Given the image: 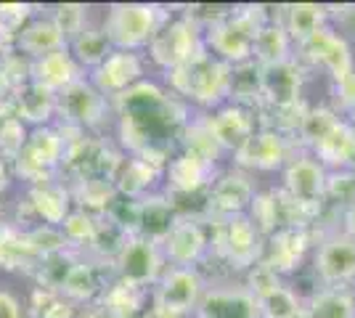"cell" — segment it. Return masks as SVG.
I'll list each match as a JSON object with an SVG mask.
<instances>
[{
	"label": "cell",
	"mask_w": 355,
	"mask_h": 318,
	"mask_svg": "<svg viewBox=\"0 0 355 318\" xmlns=\"http://www.w3.org/2000/svg\"><path fill=\"white\" fill-rule=\"evenodd\" d=\"M119 117V141L133 157L164 173L173 159V143L186 127V106L159 85L141 80L130 91L112 98Z\"/></svg>",
	"instance_id": "cell-1"
},
{
	"label": "cell",
	"mask_w": 355,
	"mask_h": 318,
	"mask_svg": "<svg viewBox=\"0 0 355 318\" xmlns=\"http://www.w3.org/2000/svg\"><path fill=\"white\" fill-rule=\"evenodd\" d=\"M268 21H270V16L263 6L234 8L228 19H223L220 24H215L212 30L205 32V48H207L209 56L236 67L241 61L252 59L254 35Z\"/></svg>",
	"instance_id": "cell-2"
},
{
	"label": "cell",
	"mask_w": 355,
	"mask_h": 318,
	"mask_svg": "<svg viewBox=\"0 0 355 318\" xmlns=\"http://www.w3.org/2000/svg\"><path fill=\"white\" fill-rule=\"evenodd\" d=\"M170 19V11L154 3H117L109 8L104 32L114 51H138L148 48L154 35Z\"/></svg>",
	"instance_id": "cell-3"
},
{
	"label": "cell",
	"mask_w": 355,
	"mask_h": 318,
	"mask_svg": "<svg viewBox=\"0 0 355 318\" xmlns=\"http://www.w3.org/2000/svg\"><path fill=\"white\" fill-rule=\"evenodd\" d=\"M167 75H170L173 96H180L186 101H193L199 106H218L223 98H228L231 64L218 61L207 51Z\"/></svg>",
	"instance_id": "cell-4"
},
{
	"label": "cell",
	"mask_w": 355,
	"mask_h": 318,
	"mask_svg": "<svg viewBox=\"0 0 355 318\" xmlns=\"http://www.w3.org/2000/svg\"><path fill=\"white\" fill-rule=\"evenodd\" d=\"M64 152H67V143H64L61 130L51 127V125L32 127L24 149L11 162V167L24 181H30L32 186H40V183L56 181V173L64 162Z\"/></svg>",
	"instance_id": "cell-5"
},
{
	"label": "cell",
	"mask_w": 355,
	"mask_h": 318,
	"mask_svg": "<svg viewBox=\"0 0 355 318\" xmlns=\"http://www.w3.org/2000/svg\"><path fill=\"white\" fill-rule=\"evenodd\" d=\"M205 51H207L205 48V32L199 30L186 14L170 16L167 24L148 43V56L167 72L193 61Z\"/></svg>",
	"instance_id": "cell-6"
},
{
	"label": "cell",
	"mask_w": 355,
	"mask_h": 318,
	"mask_svg": "<svg viewBox=\"0 0 355 318\" xmlns=\"http://www.w3.org/2000/svg\"><path fill=\"white\" fill-rule=\"evenodd\" d=\"M109 112L112 101L85 77L56 96V114L64 120V127H74L83 133L98 130L109 120Z\"/></svg>",
	"instance_id": "cell-7"
},
{
	"label": "cell",
	"mask_w": 355,
	"mask_h": 318,
	"mask_svg": "<svg viewBox=\"0 0 355 318\" xmlns=\"http://www.w3.org/2000/svg\"><path fill=\"white\" fill-rule=\"evenodd\" d=\"M112 265L117 271L119 281H125L130 287L146 289L148 284H157L164 273L162 244L144 239V236H130Z\"/></svg>",
	"instance_id": "cell-8"
},
{
	"label": "cell",
	"mask_w": 355,
	"mask_h": 318,
	"mask_svg": "<svg viewBox=\"0 0 355 318\" xmlns=\"http://www.w3.org/2000/svg\"><path fill=\"white\" fill-rule=\"evenodd\" d=\"M218 249L231 263V268L250 271L254 263L263 260L266 244H263V233L250 220V215H234V218L220 220Z\"/></svg>",
	"instance_id": "cell-9"
},
{
	"label": "cell",
	"mask_w": 355,
	"mask_h": 318,
	"mask_svg": "<svg viewBox=\"0 0 355 318\" xmlns=\"http://www.w3.org/2000/svg\"><path fill=\"white\" fill-rule=\"evenodd\" d=\"M205 289H207L205 279L196 268H170L157 281L154 308L178 313V316H191L205 294Z\"/></svg>",
	"instance_id": "cell-10"
},
{
	"label": "cell",
	"mask_w": 355,
	"mask_h": 318,
	"mask_svg": "<svg viewBox=\"0 0 355 318\" xmlns=\"http://www.w3.org/2000/svg\"><path fill=\"white\" fill-rule=\"evenodd\" d=\"M297 48H300V59L311 61L313 67L326 69L334 82H337L340 77L347 75L355 64L350 43L342 37L340 32L329 30V27H324L321 32H315L313 37H308L302 46H297Z\"/></svg>",
	"instance_id": "cell-11"
},
{
	"label": "cell",
	"mask_w": 355,
	"mask_h": 318,
	"mask_svg": "<svg viewBox=\"0 0 355 318\" xmlns=\"http://www.w3.org/2000/svg\"><path fill=\"white\" fill-rule=\"evenodd\" d=\"M234 157H236V165L244 170H279L295 157L292 138L270 127H257Z\"/></svg>",
	"instance_id": "cell-12"
},
{
	"label": "cell",
	"mask_w": 355,
	"mask_h": 318,
	"mask_svg": "<svg viewBox=\"0 0 355 318\" xmlns=\"http://www.w3.org/2000/svg\"><path fill=\"white\" fill-rule=\"evenodd\" d=\"M326 175H329V170L313 154H297L284 165V191L302 204L321 207Z\"/></svg>",
	"instance_id": "cell-13"
},
{
	"label": "cell",
	"mask_w": 355,
	"mask_h": 318,
	"mask_svg": "<svg viewBox=\"0 0 355 318\" xmlns=\"http://www.w3.org/2000/svg\"><path fill=\"white\" fill-rule=\"evenodd\" d=\"M144 80V59L133 51H112L93 72L90 82L104 93L106 98H117L119 93L130 91Z\"/></svg>",
	"instance_id": "cell-14"
},
{
	"label": "cell",
	"mask_w": 355,
	"mask_h": 318,
	"mask_svg": "<svg viewBox=\"0 0 355 318\" xmlns=\"http://www.w3.org/2000/svg\"><path fill=\"white\" fill-rule=\"evenodd\" d=\"M315 273L326 287L345 289L355 281V239L334 233L315 249Z\"/></svg>",
	"instance_id": "cell-15"
},
{
	"label": "cell",
	"mask_w": 355,
	"mask_h": 318,
	"mask_svg": "<svg viewBox=\"0 0 355 318\" xmlns=\"http://www.w3.org/2000/svg\"><path fill=\"white\" fill-rule=\"evenodd\" d=\"M254 197H257V191L247 173H241V170L223 173L209 186V215L223 218V220L234 218V215H247Z\"/></svg>",
	"instance_id": "cell-16"
},
{
	"label": "cell",
	"mask_w": 355,
	"mask_h": 318,
	"mask_svg": "<svg viewBox=\"0 0 355 318\" xmlns=\"http://www.w3.org/2000/svg\"><path fill=\"white\" fill-rule=\"evenodd\" d=\"M196 318H260L257 300L247 287H212L205 289L193 310Z\"/></svg>",
	"instance_id": "cell-17"
},
{
	"label": "cell",
	"mask_w": 355,
	"mask_h": 318,
	"mask_svg": "<svg viewBox=\"0 0 355 318\" xmlns=\"http://www.w3.org/2000/svg\"><path fill=\"white\" fill-rule=\"evenodd\" d=\"M302 80H305L302 64L295 56L263 67V104L268 109H284V106L300 104Z\"/></svg>",
	"instance_id": "cell-18"
},
{
	"label": "cell",
	"mask_w": 355,
	"mask_h": 318,
	"mask_svg": "<svg viewBox=\"0 0 355 318\" xmlns=\"http://www.w3.org/2000/svg\"><path fill=\"white\" fill-rule=\"evenodd\" d=\"M209 133L215 136V141L220 143L223 152H234L236 154L247 141L252 138V133L257 130V120H254V112L244 109V106L228 104L220 106L215 114L205 117Z\"/></svg>",
	"instance_id": "cell-19"
},
{
	"label": "cell",
	"mask_w": 355,
	"mask_h": 318,
	"mask_svg": "<svg viewBox=\"0 0 355 318\" xmlns=\"http://www.w3.org/2000/svg\"><path fill=\"white\" fill-rule=\"evenodd\" d=\"M207 233L199 220L178 218L175 228L162 242L164 260L173 263V268H196V263L207 255Z\"/></svg>",
	"instance_id": "cell-20"
},
{
	"label": "cell",
	"mask_w": 355,
	"mask_h": 318,
	"mask_svg": "<svg viewBox=\"0 0 355 318\" xmlns=\"http://www.w3.org/2000/svg\"><path fill=\"white\" fill-rule=\"evenodd\" d=\"M167 194H193L207 191L215 181V162H207L191 152H180L164 167Z\"/></svg>",
	"instance_id": "cell-21"
},
{
	"label": "cell",
	"mask_w": 355,
	"mask_h": 318,
	"mask_svg": "<svg viewBox=\"0 0 355 318\" xmlns=\"http://www.w3.org/2000/svg\"><path fill=\"white\" fill-rule=\"evenodd\" d=\"M308 247H311L308 228H282V231L268 236L263 263L270 265L279 276L282 273H292L295 268H300Z\"/></svg>",
	"instance_id": "cell-22"
},
{
	"label": "cell",
	"mask_w": 355,
	"mask_h": 318,
	"mask_svg": "<svg viewBox=\"0 0 355 318\" xmlns=\"http://www.w3.org/2000/svg\"><path fill=\"white\" fill-rule=\"evenodd\" d=\"M30 80L59 96L61 91L74 85L77 80H83V67L74 61L69 48H61L56 53H48L43 59L32 61Z\"/></svg>",
	"instance_id": "cell-23"
},
{
	"label": "cell",
	"mask_w": 355,
	"mask_h": 318,
	"mask_svg": "<svg viewBox=\"0 0 355 318\" xmlns=\"http://www.w3.org/2000/svg\"><path fill=\"white\" fill-rule=\"evenodd\" d=\"M11 48H14L16 53H21L24 59L37 61L48 56V53H56L61 48H67V40L56 30V24L51 21V16H35L30 24L16 35Z\"/></svg>",
	"instance_id": "cell-24"
},
{
	"label": "cell",
	"mask_w": 355,
	"mask_h": 318,
	"mask_svg": "<svg viewBox=\"0 0 355 318\" xmlns=\"http://www.w3.org/2000/svg\"><path fill=\"white\" fill-rule=\"evenodd\" d=\"M106 287H109V281H106L104 263H98V260H77L59 294L67 297L69 303H90V300L101 297Z\"/></svg>",
	"instance_id": "cell-25"
},
{
	"label": "cell",
	"mask_w": 355,
	"mask_h": 318,
	"mask_svg": "<svg viewBox=\"0 0 355 318\" xmlns=\"http://www.w3.org/2000/svg\"><path fill=\"white\" fill-rule=\"evenodd\" d=\"M11 109L16 120H21L24 125L30 122L32 127H43L56 114V93L30 80L24 88H19L11 96Z\"/></svg>",
	"instance_id": "cell-26"
},
{
	"label": "cell",
	"mask_w": 355,
	"mask_h": 318,
	"mask_svg": "<svg viewBox=\"0 0 355 318\" xmlns=\"http://www.w3.org/2000/svg\"><path fill=\"white\" fill-rule=\"evenodd\" d=\"M30 207L32 212L43 220L45 226L61 228V223L67 220V215L72 212V194L69 188L59 181H48L40 186L30 188Z\"/></svg>",
	"instance_id": "cell-27"
},
{
	"label": "cell",
	"mask_w": 355,
	"mask_h": 318,
	"mask_svg": "<svg viewBox=\"0 0 355 318\" xmlns=\"http://www.w3.org/2000/svg\"><path fill=\"white\" fill-rule=\"evenodd\" d=\"M313 157L321 165L334 173V170H350L355 165V130L347 120H340V125L313 149Z\"/></svg>",
	"instance_id": "cell-28"
},
{
	"label": "cell",
	"mask_w": 355,
	"mask_h": 318,
	"mask_svg": "<svg viewBox=\"0 0 355 318\" xmlns=\"http://www.w3.org/2000/svg\"><path fill=\"white\" fill-rule=\"evenodd\" d=\"M178 215L173 210V204L167 202V197L159 194H146L141 199V218H138V233L151 242L162 244L167 239V233L175 228Z\"/></svg>",
	"instance_id": "cell-29"
},
{
	"label": "cell",
	"mask_w": 355,
	"mask_h": 318,
	"mask_svg": "<svg viewBox=\"0 0 355 318\" xmlns=\"http://www.w3.org/2000/svg\"><path fill=\"white\" fill-rule=\"evenodd\" d=\"M228 98L236 106H244L252 112H257V106L263 104V67L254 59L231 67Z\"/></svg>",
	"instance_id": "cell-30"
},
{
	"label": "cell",
	"mask_w": 355,
	"mask_h": 318,
	"mask_svg": "<svg viewBox=\"0 0 355 318\" xmlns=\"http://www.w3.org/2000/svg\"><path fill=\"white\" fill-rule=\"evenodd\" d=\"M326 19H329L326 6H318V3H295V6H286V14H284L282 24L286 35H289V40L295 46H302L308 37H313L315 32L324 30Z\"/></svg>",
	"instance_id": "cell-31"
},
{
	"label": "cell",
	"mask_w": 355,
	"mask_h": 318,
	"mask_svg": "<svg viewBox=\"0 0 355 318\" xmlns=\"http://www.w3.org/2000/svg\"><path fill=\"white\" fill-rule=\"evenodd\" d=\"M292 48L295 43L289 40V35L284 30V24L279 19H270L268 24H263L257 35H254V51L252 59L257 61L260 67L268 64H279V61L292 59Z\"/></svg>",
	"instance_id": "cell-32"
},
{
	"label": "cell",
	"mask_w": 355,
	"mask_h": 318,
	"mask_svg": "<svg viewBox=\"0 0 355 318\" xmlns=\"http://www.w3.org/2000/svg\"><path fill=\"white\" fill-rule=\"evenodd\" d=\"M159 175L162 173L154 170L148 162H144L141 157H130V159L119 162L117 173H114V186H117V194H122V197L144 199Z\"/></svg>",
	"instance_id": "cell-33"
},
{
	"label": "cell",
	"mask_w": 355,
	"mask_h": 318,
	"mask_svg": "<svg viewBox=\"0 0 355 318\" xmlns=\"http://www.w3.org/2000/svg\"><path fill=\"white\" fill-rule=\"evenodd\" d=\"M40 265V258L35 255L24 231L11 226L0 228V268L6 271H35Z\"/></svg>",
	"instance_id": "cell-34"
},
{
	"label": "cell",
	"mask_w": 355,
	"mask_h": 318,
	"mask_svg": "<svg viewBox=\"0 0 355 318\" xmlns=\"http://www.w3.org/2000/svg\"><path fill=\"white\" fill-rule=\"evenodd\" d=\"M69 194H72V202H77V210L104 218V212L117 197V186L109 178H85V181H72Z\"/></svg>",
	"instance_id": "cell-35"
},
{
	"label": "cell",
	"mask_w": 355,
	"mask_h": 318,
	"mask_svg": "<svg viewBox=\"0 0 355 318\" xmlns=\"http://www.w3.org/2000/svg\"><path fill=\"white\" fill-rule=\"evenodd\" d=\"M337 125H340L337 109H331V106H311V109H305V114H302V120H300L295 141L300 146H305V149L313 152Z\"/></svg>",
	"instance_id": "cell-36"
},
{
	"label": "cell",
	"mask_w": 355,
	"mask_h": 318,
	"mask_svg": "<svg viewBox=\"0 0 355 318\" xmlns=\"http://www.w3.org/2000/svg\"><path fill=\"white\" fill-rule=\"evenodd\" d=\"M67 48H69V53L74 56V61L83 69H90V72L114 51L112 43H109V37H106L104 27H88L85 32H80Z\"/></svg>",
	"instance_id": "cell-37"
},
{
	"label": "cell",
	"mask_w": 355,
	"mask_h": 318,
	"mask_svg": "<svg viewBox=\"0 0 355 318\" xmlns=\"http://www.w3.org/2000/svg\"><path fill=\"white\" fill-rule=\"evenodd\" d=\"M305 318H355V294L347 287H326L308 303Z\"/></svg>",
	"instance_id": "cell-38"
},
{
	"label": "cell",
	"mask_w": 355,
	"mask_h": 318,
	"mask_svg": "<svg viewBox=\"0 0 355 318\" xmlns=\"http://www.w3.org/2000/svg\"><path fill=\"white\" fill-rule=\"evenodd\" d=\"M98 305L114 318H130L144 305V289L130 287V284H125V281L117 279L114 284H109L104 289V294L98 297Z\"/></svg>",
	"instance_id": "cell-39"
},
{
	"label": "cell",
	"mask_w": 355,
	"mask_h": 318,
	"mask_svg": "<svg viewBox=\"0 0 355 318\" xmlns=\"http://www.w3.org/2000/svg\"><path fill=\"white\" fill-rule=\"evenodd\" d=\"M180 143H183V152H191L196 157H202V159H207V162H218V157L223 154L220 143L209 133L205 117L186 122V127L180 133Z\"/></svg>",
	"instance_id": "cell-40"
},
{
	"label": "cell",
	"mask_w": 355,
	"mask_h": 318,
	"mask_svg": "<svg viewBox=\"0 0 355 318\" xmlns=\"http://www.w3.org/2000/svg\"><path fill=\"white\" fill-rule=\"evenodd\" d=\"M257 310H260V318H300L305 313L300 297L289 287H284V284L276 287L273 292L263 294L257 300Z\"/></svg>",
	"instance_id": "cell-41"
},
{
	"label": "cell",
	"mask_w": 355,
	"mask_h": 318,
	"mask_svg": "<svg viewBox=\"0 0 355 318\" xmlns=\"http://www.w3.org/2000/svg\"><path fill=\"white\" fill-rule=\"evenodd\" d=\"M101 226V218L98 215H90L85 210H72L67 215V220L61 223V233L69 247H90L96 233Z\"/></svg>",
	"instance_id": "cell-42"
},
{
	"label": "cell",
	"mask_w": 355,
	"mask_h": 318,
	"mask_svg": "<svg viewBox=\"0 0 355 318\" xmlns=\"http://www.w3.org/2000/svg\"><path fill=\"white\" fill-rule=\"evenodd\" d=\"M32 318H74V305L53 289L35 287L30 297Z\"/></svg>",
	"instance_id": "cell-43"
},
{
	"label": "cell",
	"mask_w": 355,
	"mask_h": 318,
	"mask_svg": "<svg viewBox=\"0 0 355 318\" xmlns=\"http://www.w3.org/2000/svg\"><path fill=\"white\" fill-rule=\"evenodd\" d=\"M51 21L56 24V30L64 35L67 46L72 43L80 32L88 30V8L80 6V3H67V6H56L53 14H51Z\"/></svg>",
	"instance_id": "cell-44"
},
{
	"label": "cell",
	"mask_w": 355,
	"mask_h": 318,
	"mask_svg": "<svg viewBox=\"0 0 355 318\" xmlns=\"http://www.w3.org/2000/svg\"><path fill=\"white\" fill-rule=\"evenodd\" d=\"M32 19H35V8L27 3H3L0 6V37L6 40V46H14L16 35L24 30Z\"/></svg>",
	"instance_id": "cell-45"
},
{
	"label": "cell",
	"mask_w": 355,
	"mask_h": 318,
	"mask_svg": "<svg viewBox=\"0 0 355 318\" xmlns=\"http://www.w3.org/2000/svg\"><path fill=\"white\" fill-rule=\"evenodd\" d=\"M24 236H27V242H30V247L35 249V255H37L40 260L69 249V244H67V239H64L61 228H56V226H45V223H40V226L24 231Z\"/></svg>",
	"instance_id": "cell-46"
},
{
	"label": "cell",
	"mask_w": 355,
	"mask_h": 318,
	"mask_svg": "<svg viewBox=\"0 0 355 318\" xmlns=\"http://www.w3.org/2000/svg\"><path fill=\"white\" fill-rule=\"evenodd\" d=\"M324 199H331L342 210L355 204V173L353 170H334L326 175Z\"/></svg>",
	"instance_id": "cell-47"
},
{
	"label": "cell",
	"mask_w": 355,
	"mask_h": 318,
	"mask_svg": "<svg viewBox=\"0 0 355 318\" xmlns=\"http://www.w3.org/2000/svg\"><path fill=\"white\" fill-rule=\"evenodd\" d=\"M276 287H282V276L273 271L270 265H266L263 260L254 263L250 271H247V289L254 294V300H260L263 294L273 292Z\"/></svg>",
	"instance_id": "cell-48"
},
{
	"label": "cell",
	"mask_w": 355,
	"mask_h": 318,
	"mask_svg": "<svg viewBox=\"0 0 355 318\" xmlns=\"http://www.w3.org/2000/svg\"><path fill=\"white\" fill-rule=\"evenodd\" d=\"M334 104H337V109H342L345 114L355 112V64L347 75L340 77V80L334 82Z\"/></svg>",
	"instance_id": "cell-49"
},
{
	"label": "cell",
	"mask_w": 355,
	"mask_h": 318,
	"mask_svg": "<svg viewBox=\"0 0 355 318\" xmlns=\"http://www.w3.org/2000/svg\"><path fill=\"white\" fill-rule=\"evenodd\" d=\"M0 318H24L21 303L16 300L11 292H6V289H0Z\"/></svg>",
	"instance_id": "cell-50"
},
{
	"label": "cell",
	"mask_w": 355,
	"mask_h": 318,
	"mask_svg": "<svg viewBox=\"0 0 355 318\" xmlns=\"http://www.w3.org/2000/svg\"><path fill=\"white\" fill-rule=\"evenodd\" d=\"M342 223H345V236L355 239V204L342 210Z\"/></svg>",
	"instance_id": "cell-51"
},
{
	"label": "cell",
	"mask_w": 355,
	"mask_h": 318,
	"mask_svg": "<svg viewBox=\"0 0 355 318\" xmlns=\"http://www.w3.org/2000/svg\"><path fill=\"white\" fill-rule=\"evenodd\" d=\"M8 181H11V162H6V159L0 157V191L8 186Z\"/></svg>",
	"instance_id": "cell-52"
},
{
	"label": "cell",
	"mask_w": 355,
	"mask_h": 318,
	"mask_svg": "<svg viewBox=\"0 0 355 318\" xmlns=\"http://www.w3.org/2000/svg\"><path fill=\"white\" fill-rule=\"evenodd\" d=\"M6 51H8V46H6V40H3V37H0V59H3V56H6Z\"/></svg>",
	"instance_id": "cell-53"
},
{
	"label": "cell",
	"mask_w": 355,
	"mask_h": 318,
	"mask_svg": "<svg viewBox=\"0 0 355 318\" xmlns=\"http://www.w3.org/2000/svg\"><path fill=\"white\" fill-rule=\"evenodd\" d=\"M347 122H350V127L355 130V112H350V114H347Z\"/></svg>",
	"instance_id": "cell-54"
},
{
	"label": "cell",
	"mask_w": 355,
	"mask_h": 318,
	"mask_svg": "<svg viewBox=\"0 0 355 318\" xmlns=\"http://www.w3.org/2000/svg\"><path fill=\"white\" fill-rule=\"evenodd\" d=\"M350 170H353V173H355V165H353V167H350Z\"/></svg>",
	"instance_id": "cell-55"
}]
</instances>
